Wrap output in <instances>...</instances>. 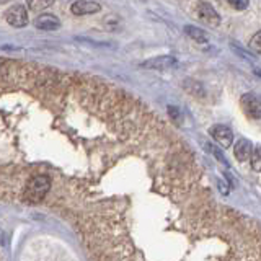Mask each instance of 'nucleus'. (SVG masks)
I'll list each match as a JSON object with an SVG mask.
<instances>
[{
  "label": "nucleus",
  "instance_id": "nucleus-1",
  "mask_svg": "<svg viewBox=\"0 0 261 261\" xmlns=\"http://www.w3.org/2000/svg\"><path fill=\"white\" fill-rule=\"evenodd\" d=\"M51 188H53L51 176H47V175L33 176L30 181L27 183V186H24L21 199L24 202H31V204L41 202L46 198V194L51 191Z\"/></svg>",
  "mask_w": 261,
  "mask_h": 261
},
{
  "label": "nucleus",
  "instance_id": "nucleus-2",
  "mask_svg": "<svg viewBox=\"0 0 261 261\" xmlns=\"http://www.w3.org/2000/svg\"><path fill=\"white\" fill-rule=\"evenodd\" d=\"M5 20L8 24H12L15 28H23L28 23V12L23 5H13L7 10Z\"/></svg>",
  "mask_w": 261,
  "mask_h": 261
},
{
  "label": "nucleus",
  "instance_id": "nucleus-3",
  "mask_svg": "<svg viewBox=\"0 0 261 261\" xmlns=\"http://www.w3.org/2000/svg\"><path fill=\"white\" fill-rule=\"evenodd\" d=\"M196 10H198V18L207 24H212V27H217L220 24V16L217 15V12L212 8L211 4L206 2H199L196 4Z\"/></svg>",
  "mask_w": 261,
  "mask_h": 261
},
{
  "label": "nucleus",
  "instance_id": "nucleus-4",
  "mask_svg": "<svg viewBox=\"0 0 261 261\" xmlns=\"http://www.w3.org/2000/svg\"><path fill=\"white\" fill-rule=\"evenodd\" d=\"M242 108L243 111L248 114V116H251L253 119H259L261 116V110H259V100L258 96H255L253 93H248V95H243L242 96Z\"/></svg>",
  "mask_w": 261,
  "mask_h": 261
},
{
  "label": "nucleus",
  "instance_id": "nucleus-5",
  "mask_svg": "<svg viewBox=\"0 0 261 261\" xmlns=\"http://www.w3.org/2000/svg\"><path fill=\"white\" fill-rule=\"evenodd\" d=\"M211 134L212 137L216 139V141L224 147V149H227V147H230L232 142H233V134L232 130L225 127V126H214L211 129Z\"/></svg>",
  "mask_w": 261,
  "mask_h": 261
},
{
  "label": "nucleus",
  "instance_id": "nucleus-6",
  "mask_svg": "<svg viewBox=\"0 0 261 261\" xmlns=\"http://www.w3.org/2000/svg\"><path fill=\"white\" fill-rule=\"evenodd\" d=\"M176 59L171 56H162V57H155V59L145 61L142 65L147 69H170V67H176Z\"/></svg>",
  "mask_w": 261,
  "mask_h": 261
},
{
  "label": "nucleus",
  "instance_id": "nucleus-7",
  "mask_svg": "<svg viewBox=\"0 0 261 261\" xmlns=\"http://www.w3.org/2000/svg\"><path fill=\"white\" fill-rule=\"evenodd\" d=\"M35 24H36V28H39V30L53 31V30H57V28L61 27V21H59V18H57V16L49 15V13H44V15L36 16Z\"/></svg>",
  "mask_w": 261,
  "mask_h": 261
},
{
  "label": "nucleus",
  "instance_id": "nucleus-8",
  "mask_svg": "<svg viewBox=\"0 0 261 261\" xmlns=\"http://www.w3.org/2000/svg\"><path fill=\"white\" fill-rule=\"evenodd\" d=\"M101 5L98 2H88V0H80V2L72 4V13L75 15H90L100 12Z\"/></svg>",
  "mask_w": 261,
  "mask_h": 261
},
{
  "label": "nucleus",
  "instance_id": "nucleus-9",
  "mask_svg": "<svg viewBox=\"0 0 261 261\" xmlns=\"http://www.w3.org/2000/svg\"><path fill=\"white\" fill-rule=\"evenodd\" d=\"M233 152H235V157H237V159L242 160V162H245V160H248V159L251 157V153H253V145H251V142H248V141H245V139H242V141L237 142Z\"/></svg>",
  "mask_w": 261,
  "mask_h": 261
},
{
  "label": "nucleus",
  "instance_id": "nucleus-10",
  "mask_svg": "<svg viewBox=\"0 0 261 261\" xmlns=\"http://www.w3.org/2000/svg\"><path fill=\"white\" fill-rule=\"evenodd\" d=\"M185 33L190 38H193L194 41H199V43H206L207 41V35L204 33L201 28H196V27H186L185 28Z\"/></svg>",
  "mask_w": 261,
  "mask_h": 261
},
{
  "label": "nucleus",
  "instance_id": "nucleus-11",
  "mask_svg": "<svg viewBox=\"0 0 261 261\" xmlns=\"http://www.w3.org/2000/svg\"><path fill=\"white\" fill-rule=\"evenodd\" d=\"M259 41H261V33L258 31L256 35L251 38V41H250V47L253 49V51H255V54H259V51H261Z\"/></svg>",
  "mask_w": 261,
  "mask_h": 261
},
{
  "label": "nucleus",
  "instance_id": "nucleus-12",
  "mask_svg": "<svg viewBox=\"0 0 261 261\" xmlns=\"http://www.w3.org/2000/svg\"><path fill=\"white\" fill-rule=\"evenodd\" d=\"M207 147V150L209 152H212V153H214V157L219 160V162H222V163H225V165H227V162H225V159H224V155H222V152H220L219 149H216V147L214 145H206Z\"/></svg>",
  "mask_w": 261,
  "mask_h": 261
},
{
  "label": "nucleus",
  "instance_id": "nucleus-13",
  "mask_svg": "<svg viewBox=\"0 0 261 261\" xmlns=\"http://www.w3.org/2000/svg\"><path fill=\"white\" fill-rule=\"evenodd\" d=\"M251 162H253V168L255 170H259L261 168V165H259V147H256L255 149V152L251 153Z\"/></svg>",
  "mask_w": 261,
  "mask_h": 261
},
{
  "label": "nucleus",
  "instance_id": "nucleus-14",
  "mask_svg": "<svg viewBox=\"0 0 261 261\" xmlns=\"http://www.w3.org/2000/svg\"><path fill=\"white\" fill-rule=\"evenodd\" d=\"M228 5L233 7V8H237V10H245V8H247L250 4H248V2H230Z\"/></svg>",
  "mask_w": 261,
  "mask_h": 261
},
{
  "label": "nucleus",
  "instance_id": "nucleus-15",
  "mask_svg": "<svg viewBox=\"0 0 261 261\" xmlns=\"http://www.w3.org/2000/svg\"><path fill=\"white\" fill-rule=\"evenodd\" d=\"M47 5H51V2H31L30 4V7H36V8H43Z\"/></svg>",
  "mask_w": 261,
  "mask_h": 261
}]
</instances>
